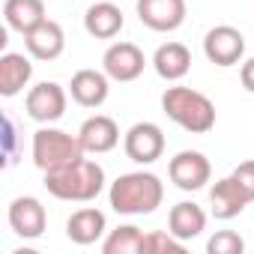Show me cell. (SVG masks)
<instances>
[{"label": "cell", "instance_id": "cell-26", "mask_svg": "<svg viewBox=\"0 0 254 254\" xmlns=\"http://www.w3.org/2000/svg\"><path fill=\"white\" fill-rule=\"evenodd\" d=\"M3 141H6V165H12L15 162V123H12V117H3Z\"/></svg>", "mask_w": 254, "mask_h": 254}, {"label": "cell", "instance_id": "cell-17", "mask_svg": "<svg viewBox=\"0 0 254 254\" xmlns=\"http://www.w3.org/2000/svg\"><path fill=\"white\" fill-rule=\"evenodd\" d=\"M105 230H108L105 212L96 209V206H84V209L72 212L69 221H66V236H69L75 245H93L96 239H102Z\"/></svg>", "mask_w": 254, "mask_h": 254}, {"label": "cell", "instance_id": "cell-22", "mask_svg": "<svg viewBox=\"0 0 254 254\" xmlns=\"http://www.w3.org/2000/svg\"><path fill=\"white\" fill-rule=\"evenodd\" d=\"M105 254H141L144 251V230L135 224H120L117 230L108 233V239L102 242Z\"/></svg>", "mask_w": 254, "mask_h": 254}, {"label": "cell", "instance_id": "cell-10", "mask_svg": "<svg viewBox=\"0 0 254 254\" xmlns=\"http://www.w3.org/2000/svg\"><path fill=\"white\" fill-rule=\"evenodd\" d=\"M138 18L156 33H171L186 21V0H138Z\"/></svg>", "mask_w": 254, "mask_h": 254}, {"label": "cell", "instance_id": "cell-2", "mask_svg": "<svg viewBox=\"0 0 254 254\" xmlns=\"http://www.w3.org/2000/svg\"><path fill=\"white\" fill-rule=\"evenodd\" d=\"M45 189L57 200H72V203H90L99 197L105 189V171L93 159H78L72 165L45 171Z\"/></svg>", "mask_w": 254, "mask_h": 254}, {"label": "cell", "instance_id": "cell-9", "mask_svg": "<svg viewBox=\"0 0 254 254\" xmlns=\"http://www.w3.org/2000/svg\"><path fill=\"white\" fill-rule=\"evenodd\" d=\"M102 66H105L108 78L126 84V81L141 78V72H144V66H147V57H144V51H141L135 42H114V45L105 51Z\"/></svg>", "mask_w": 254, "mask_h": 254}, {"label": "cell", "instance_id": "cell-16", "mask_svg": "<svg viewBox=\"0 0 254 254\" xmlns=\"http://www.w3.org/2000/svg\"><path fill=\"white\" fill-rule=\"evenodd\" d=\"M33 78V63L30 57L24 54H15V51H6L3 57H0V96H18Z\"/></svg>", "mask_w": 254, "mask_h": 254}, {"label": "cell", "instance_id": "cell-3", "mask_svg": "<svg viewBox=\"0 0 254 254\" xmlns=\"http://www.w3.org/2000/svg\"><path fill=\"white\" fill-rule=\"evenodd\" d=\"M162 111L191 135H206L215 126V105L209 102V96L191 87H168L162 96Z\"/></svg>", "mask_w": 254, "mask_h": 254}, {"label": "cell", "instance_id": "cell-1", "mask_svg": "<svg viewBox=\"0 0 254 254\" xmlns=\"http://www.w3.org/2000/svg\"><path fill=\"white\" fill-rule=\"evenodd\" d=\"M108 200L120 215H150L165 200V186L150 171H132L111 183Z\"/></svg>", "mask_w": 254, "mask_h": 254}, {"label": "cell", "instance_id": "cell-24", "mask_svg": "<svg viewBox=\"0 0 254 254\" xmlns=\"http://www.w3.org/2000/svg\"><path fill=\"white\" fill-rule=\"evenodd\" d=\"M206 251L209 254H242L245 251V239L236 230H218V233L209 236Z\"/></svg>", "mask_w": 254, "mask_h": 254}, {"label": "cell", "instance_id": "cell-11", "mask_svg": "<svg viewBox=\"0 0 254 254\" xmlns=\"http://www.w3.org/2000/svg\"><path fill=\"white\" fill-rule=\"evenodd\" d=\"M9 227L24 239H39L48 227V212L39 197H15L9 203Z\"/></svg>", "mask_w": 254, "mask_h": 254}, {"label": "cell", "instance_id": "cell-15", "mask_svg": "<svg viewBox=\"0 0 254 254\" xmlns=\"http://www.w3.org/2000/svg\"><path fill=\"white\" fill-rule=\"evenodd\" d=\"M108 72H96V69H78L72 75L69 93L81 108H99L108 99Z\"/></svg>", "mask_w": 254, "mask_h": 254}, {"label": "cell", "instance_id": "cell-19", "mask_svg": "<svg viewBox=\"0 0 254 254\" xmlns=\"http://www.w3.org/2000/svg\"><path fill=\"white\" fill-rule=\"evenodd\" d=\"M153 66H156L159 78H165V81H180V78H186L189 69H191V51H189L183 42H165V45L156 48Z\"/></svg>", "mask_w": 254, "mask_h": 254}, {"label": "cell", "instance_id": "cell-12", "mask_svg": "<svg viewBox=\"0 0 254 254\" xmlns=\"http://www.w3.org/2000/svg\"><path fill=\"white\" fill-rule=\"evenodd\" d=\"M78 138L84 144L87 153H111L117 144H120V129H117V123L105 114H96V117H87L81 123V129H78Z\"/></svg>", "mask_w": 254, "mask_h": 254}, {"label": "cell", "instance_id": "cell-7", "mask_svg": "<svg viewBox=\"0 0 254 254\" xmlns=\"http://www.w3.org/2000/svg\"><path fill=\"white\" fill-rule=\"evenodd\" d=\"M24 108H27L30 120H36L42 126H51L66 114V90L54 81H42L27 93Z\"/></svg>", "mask_w": 254, "mask_h": 254}, {"label": "cell", "instance_id": "cell-27", "mask_svg": "<svg viewBox=\"0 0 254 254\" xmlns=\"http://www.w3.org/2000/svg\"><path fill=\"white\" fill-rule=\"evenodd\" d=\"M239 81H242V87H245L248 93H254V57H248V60L242 63V69H239Z\"/></svg>", "mask_w": 254, "mask_h": 254}, {"label": "cell", "instance_id": "cell-25", "mask_svg": "<svg viewBox=\"0 0 254 254\" xmlns=\"http://www.w3.org/2000/svg\"><path fill=\"white\" fill-rule=\"evenodd\" d=\"M230 177L242 186V191L248 194V200H254V159H248V162L236 165V171H233Z\"/></svg>", "mask_w": 254, "mask_h": 254}, {"label": "cell", "instance_id": "cell-4", "mask_svg": "<svg viewBox=\"0 0 254 254\" xmlns=\"http://www.w3.org/2000/svg\"><path fill=\"white\" fill-rule=\"evenodd\" d=\"M84 153L87 150H84L78 135H69L63 129H54V126H42L33 135V162L42 174L63 168V165H72V162L84 159Z\"/></svg>", "mask_w": 254, "mask_h": 254}, {"label": "cell", "instance_id": "cell-13", "mask_svg": "<svg viewBox=\"0 0 254 254\" xmlns=\"http://www.w3.org/2000/svg\"><path fill=\"white\" fill-rule=\"evenodd\" d=\"M24 45H27L30 57H36V60H57L66 48V33L57 21L45 18L30 33H24Z\"/></svg>", "mask_w": 254, "mask_h": 254}, {"label": "cell", "instance_id": "cell-5", "mask_svg": "<svg viewBox=\"0 0 254 254\" xmlns=\"http://www.w3.org/2000/svg\"><path fill=\"white\" fill-rule=\"evenodd\" d=\"M123 150L135 165H153L165 153V132L156 123H135L123 138Z\"/></svg>", "mask_w": 254, "mask_h": 254}, {"label": "cell", "instance_id": "cell-14", "mask_svg": "<svg viewBox=\"0 0 254 254\" xmlns=\"http://www.w3.org/2000/svg\"><path fill=\"white\" fill-rule=\"evenodd\" d=\"M248 203H251L248 194L242 191V186H239L233 177H224V180H218V183L209 189V209H212V215L221 218V221L236 218Z\"/></svg>", "mask_w": 254, "mask_h": 254}, {"label": "cell", "instance_id": "cell-18", "mask_svg": "<svg viewBox=\"0 0 254 254\" xmlns=\"http://www.w3.org/2000/svg\"><path fill=\"white\" fill-rule=\"evenodd\" d=\"M84 30L93 39H114L123 30V12L111 0H99L84 12Z\"/></svg>", "mask_w": 254, "mask_h": 254}, {"label": "cell", "instance_id": "cell-21", "mask_svg": "<svg viewBox=\"0 0 254 254\" xmlns=\"http://www.w3.org/2000/svg\"><path fill=\"white\" fill-rule=\"evenodd\" d=\"M3 18H6V24L12 30H18L24 36L36 24L45 21V3L42 0H6L3 3Z\"/></svg>", "mask_w": 254, "mask_h": 254}, {"label": "cell", "instance_id": "cell-8", "mask_svg": "<svg viewBox=\"0 0 254 254\" xmlns=\"http://www.w3.org/2000/svg\"><path fill=\"white\" fill-rule=\"evenodd\" d=\"M203 54L215 66H236L245 54V36L230 24H218L203 36Z\"/></svg>", "mask_w": 254, "mask_h": 254}, {"label": "cell", "instance_id": "cell-23", "mask_svg": "<svg viewBox=\"0 0 254 254\" xmlns=\"http://www.w3.org/2000/svg\"><path fill=\"white\" fill-rule=\"evenodd\" d=\"M168 251L183 254V251H186V242L177 239L171 230H168V233H165V230H150V233H144V254H168Z\"/></svg>", "mask_w": 254, "mask_h": 254}, {"label": "cell", "instance_id": "cell-6", "mask_svg": "<svg viewBox=\"0 0 254 254\" xmlns=\"http://www.w3.org/2000/svg\"><path fill=\"white\" fill-rule=\"evenodd\" d=\"M168 177H171V183H174L177 189H183V191H197V189H203V186L209 183L212 165H209V159H206L203 153H197V150H183V153H177V156L171 159Z\"/></svg>", "mask_w": 254, "mask_h": 254}, {"label": "cell", "instance_id": "cell-20", "mask_svg": "<svg viewBox=\"0 0 254 254\" xmlns=\"http://www.w3.org/2000/svg\"><path fill=\"white\" fill-rule=\"evenodd\" d=\"M168 230H171L177 239L189 242V239H194V236H200V233L206 230V212H203L197 203H191V200H180L177 206H171Z\"/></svg>", "mask_w": 254, "mask_h": 254}]
</instances>
